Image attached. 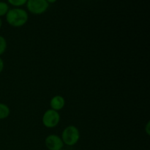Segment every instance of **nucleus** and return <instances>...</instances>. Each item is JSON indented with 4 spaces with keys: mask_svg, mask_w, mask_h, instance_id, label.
Masks as SVG:
<instances>
[{
    "mask_svg": "<svg viewBox=\"0 0 150 150\" xmlns=\"http://www.w3.org/2000/svg\"><path fill=\"white\" fill-rule=\"evenodd\" d=\"M5 16L7 23L13 27H21L29 20L27 12L19 7L10 9Z\"/></svg>",
    "mask_w": 150,
    "mask_h": 150,
    "instance_id": "f257e3e1",
    "label": "nucleus"
},
{
    "mask_svg": "<svg viewBox=\"0 0 150 150\" xmlns=\"http://www.w3.org/2000/svg\"><path fill=\"white\" fill-rule=\"evenodd\" d=\"M80 131L79 128L74 125H69L63 130L61 139L64 144L67 146H74L80 140Z\"/></svg>",
    "mask_w": 150,
    "mask_h": 150,
    "instance_id": "f03ea898",
    "label": "nucleus"
},
{
    "mask_svg": "<svg viewBox=\"0 0 150 150\" xmlns=\"http://www.w3.org/2000/svg\"><path fill=\"white\" fill-rule=\"evenodd\" d=\"M60 122V114L59 111L53 109H48L45 111L42 117V123L47 128L57 127Z\"/></svg>",
    "mask_w": 150,
    "mask_h": 150,
    "instance_id": "7ed1b4c3",
    "label": "nucleus"
},
{
    "mask_svg": "<svg viewBox=\"0 0 150 150\" xmlns=\"http://www.w3.org/2000/svg\"><path fill=\"white\" fill-rule=\"evenodd\" d=\"M26 4L28 11L34 15H41L45 13L49 7L46 0H28Z\"/></svg>",
    "mask_w": 150,
    "mask_h": 150,
    "instance_id": "20e7f679",
    "label": "nucleus"
},
{
    "mask_svg": "<svg viewBox=\"0 0 150 150\" xmlns=\"http://www.w3.org/2000/svg\"><path fill=\"white\" fill-rule=\"evenodd\" d=\"M45 145L48 150H60L63 149L64 143L60 136L51 134L45 138Z\"/></svg>",
    "mask_w": 150,
    "mask_h": 150,
    "instance_id": "39448f33",
    "label": "nucleus"
},
{
    "mask_svg": "<svg viewBox=\"0 0 150 150\" xmlns=\"http://www.w3.org/2000/svg\"><path fill=\"white\" fill-rule=\"evenodd\" d=\"M65 105V100L61 95H55L50 100L51 109L59 111L62 109Z\"/></svg>",
    "mask_w": 150,
    "mask_h": 150,
    "instance_id": "423d86ee",
    "label": "nucleus"
},
{
    "mask_svg": "<svg viewBox=\"0 0 150 150\" xmlns=\"http://www.w3.org/2000/svg\"><path fill=\"white\" fill-rule=\"evenodd\" d=\"M10 114V109L5 103H0V120L7 119Z\"/></svg>",
    "mask_w": 150,
    "mask_h": 150,
    "instance_id": "0eeeda50",
    "label": "nucleus"
},
{
    "mask_svg": "<svg viewBox=\"0 0 150 150\" xmlns=\"http://www.w3.org/2000/svg\"><path fill=\"white\" fill-rule=\"evenodd\" d=\"M7 48V42L5 38L0 35V56L5 53Z\"/></svg>",
    "mask_w": 150,
    "mask_h": 150,
    "instance_id": "6e6552de",
    "label": "nucleus"
},
{
    "mask_svg": "<svg viewBox=\"0 0 150 150\" xmlns=\"http://www.w3.org/2000/svg\"><path fill=\"white\" fill-rule=\"evenodd\" d=\"M10 8H9V5L7 3L4 2V1H0V18L1 16H6Z\"/></svg>",
    "mask_w": 150,
    "mask_h": 150,
    "instance_id": "1a4fd4ad",
    "label": "nucleus"
},
{
    "mask_svg": "<svg viewBox=\"0 0 150 150\" xmlns=\"http://www.w3.org/2000/svg\"><path fill=\"white\" fill-rule=\"evenodd\" d=\"M28 0H7V2L16 7H21L26 4Z\"/></svg>",
    "mask_w": 150,
    "mask_h": 150,
    "instance_id": "9d476101",
    "label": "nucleus"
},
{
    "mask_svg": "<svg viewBox=\"0 0 150 150\" xmlns=\"http://www.w3.org/2000/svg\"><path fill=\"white\" fill-rule=\"evenodd\" d=\"M4 61H3L2 59L0 57V73L3 71V70H4Z\"/></svg>",
    "mask_w": 150,
    "mask_h": 150,
    "instance_id": "9b49d317",
    "label": "nucleus"
},
{
    "mask_svg": "<svg viewBox=\"0 0 150 150\" xmlns=\"http://www.w3.org/2000/svg\"><path fill=\"white\" fill-rule=\"evenodd\" d=\"M149 127H150L149 122H148L147 124H146V127H145V132H146V134H147L148 136H149V133H150V130H149L150 129H149Z\"/></svg>",
    "mask_w": 150,
    "mask_h": 150,
    "instance_id": "f8f14e48",
    "label": "nucleus"
},
{
    "mask_svg": "<svg viewBox=\"0 0 150 150\" xmlns=\"http://www.w3.org/2000/svg\"><path fill=\"white\" fill-rule=\"evenodd\" d=\"M57 1V0H46L48 4H53V3H55Z\"/></svg>",
    "mask_w": 150,
    "mask_h": 150,
    "instance_id": "ddd939ff",
    "label": "nucleus"
},
{
    "mask_svg": "<svg viewBox=\"0 0 150 150\" xmlns=\"http://www.w3.org/2000/svg\"><path fill=\"white\" fill-rule=\"evenodd\" d=\"M1 26H2V20H1V18H0V29L1 28Z\"/></svg>",
    "mask_w": 150,
    "mask_h": 150,
    "instance_id": "4468645a",
    "label": "nucleus"
},
{
    "mask_svg": "<svg viewBox=\"0 0 150 150\" xmlns=\"http://www.w3.org/2000/svg\"><path fill=\"white\" fill-rule=\"evenodd\" d=\"M60 150H67V149H60Z\"/></svg>",
    "mask_w": 150,
    "mask_h": 150,
    "instance_id": "2eb2a0df",
    "label": "nucleus"
}]
</instances>
